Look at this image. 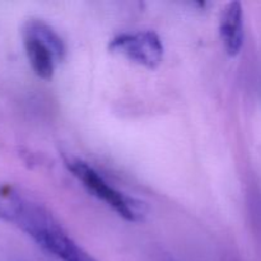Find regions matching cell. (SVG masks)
I'll list each match as a JSON object with an SVG mask.
<instances>
[{"label":"cell","instance_id":"3","mask_svg":"<svg viewBox=\"0 0 261 261\" xmlns=\"http://www.w3.org/2000/svg\"><path fill=\"white\" fill-rule=\"evenodd\" d=\"M109 47L114 54L148 69L157 68L163 60V43L153 31L121 33L110 41Z\"/></svg>","mask_w":261,"mask_h":261},{"label":"cell","instance_id":"4","mask_svg":"<svg viewBox=\"0 0 261 261\" xmlns=\"http://www.w3.org/2000/svg\"><path fill=\"white\" fill-rule=\"evenodd\" d=\"M33 241L59 261H97L71 239L58 219L40 232Z\"/></svg>","mask_w":261,"mask_h":261},{"label":"cell","instance_id":"2","mask_svg":"<svg viewBox=\"0 0 261 261\" xmlns=\"http://www.w3.org/2000/svg\"><path fill=\"white\" fill-rule=\"evenodd\" d=\"M66 166L92 195L103 201L120 217L129 222L143 221L145 216L144 204L110 185L92 166L82 160H69Z\"/></svg>","mask_w":261,"mask_h":261},{"label":"cell","instance_id":"1","mask_svg":"<svg viewBox=\"0 0 261 261\" xmlns=\"http://www.w3.org/2000/svg\"><path fill=\"white\" fill-rule=\"evenodd\" d=\"M23 46L33 73L41 79H51L56 65L64 59L65 43L48 23L41 19L25 20L22 28Z\"/></svg>","mask_w":261,"mask_h":261},{"label":"cell","instance_id":"5","mask_svg":"<svg viewBox=\"0 0 261 261\" xmlns=\"http://www.w3.org/2000/svg\"><path fill=\"white\" fill-rule=\"evenodd\" d=\"M219 35L229 56H237L244 46V10L241 3L231 2L223 8L219 18Z\"/></svg>","mask_w":261,"mask_h":261}]
</instances>
